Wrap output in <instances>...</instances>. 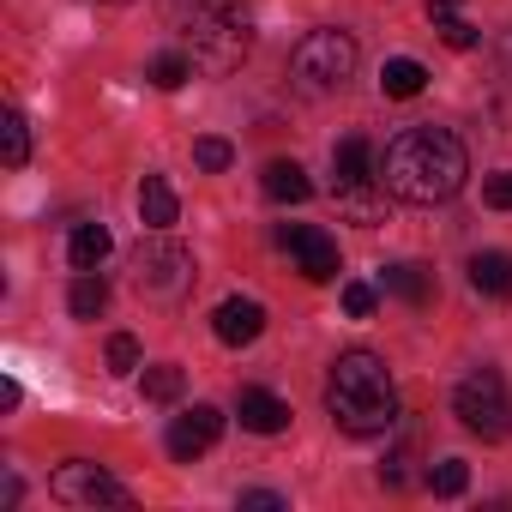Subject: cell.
I'll use <instances>...</instances> for the list:
<instances>
[{
  "label": "cell",
  "instance_id": "obj_18",
  "mask_svg": "<svg viewBox=\"0 0 512 512\" xmlns=\"http://www.w3.org/2000/svg\"><path fill=\"white\" fill-rule=\"evenodd\" d=\"M386 290L404 296L410 308H428V302H434V278H428L422 266H410V260H404V266H386Z\"/></svg>",
  "mask_w": 512,
  "mask_h": 512
},
{
  "label": "cell",
  "instance_id": "obj_9",
  "mask_svg": "<svg viewBox=\"0 0 512 512\" xmlns=\"http://www.w3.org/2000/svg\"><path fill=\"white\" fill-rule=\"evenodd\" d=\"M217 434H223V410L193 404L187 416H175V422H169V452H175L181 464H193V458H205V452L217 446Z\"/></svg>",
  "mask_w": 512,
  "mask_h": 512
},
{
  "label": "cell",
  "instance_id": "obj_25",
  "mask_svg": "<svg viewBox=\"0 0 512 512\" xmlns=\"http://www.w3.org/2000/svg\"><path fill=\"white\" fill-rule=\"evenodd\" d=\"M193 163L211 169V175H223V169L235 163V151H229V139H199V145H193Z\"/></svg>",
  "mask_w": 512,
  "mask_h": 512
},
{
  "label": "cell",
  "instance_id": "obj_33",
  "mask_svg": "<svg viewBox=\"0 0 512 512\" xmlns=\"http://www.w3.org/2000/svg\"><path fill=\"white\" fill-rule=\"evenodd\" d=\"M109 7H127V0H109Z\"/></svg>",
  "mask_w": 512,
  "mask_h": 512
},
{
  "label": "cell",
  "instance_id": "obj_12",
  "mask_svg": "<svg viewBox=\"0 0 512 512\" xmlns=\"http://www.w3.org/2000/svg\"><path fill=\"white\" fill-rule=\"evenodd\" d=\"M332 181H338V193H356V187L374 181V145L362 133H350V139L332 145Z\"/></svg>",
  "mask_w": 512,
  "mask_h": 512
},
{
  "label": "cell",
  "instance_id": "obj_24",
  "mask_svg": "<svg viewBox=\"0 0 512 512\" xmlns=\"http://www.w3.org/2000/svg\"><path fill=\"white\" fill-rule=\"evenodd\" d=\"M187 79H193V55H175V49H169V55L151 61V85H157V91H181Z\"/></svg>",
  "mask_w": 512,
  "mask_h": 512
},
{
  "label": "cell",
  "instance_id": "obj_19",
  "mask_svg": "<svg viewBox=\"0 0 512 512\" xmlns=\"http://www.w3.org/2000/svg\"><path fill=\"white\" fill-rule=\"evenodd\" d=\"M0 157H7V169H25L31 163V121L19 109L0 115Z\"/></svg>",
  "mask_w": 512,
  "mask_h": 512
},
{
  "label": "cell",
  "instance_id": "obj_4",
  "mask_svg": "<svg viewBox=\"0 0 512 512\" xmlns=\"http://www.w3.org/2000/svg\"><path fill=\"white\" fill-rule=\"evenodd\" d=\"M356 37L350 31H308L302 43H296V55H290V73H296V85L308 91V97H332V91H344V79L356 73Z\"/></svg>",
  "mask_w": 512,
  "mask_h": 512
},
{
  "label": "cell",
  "instance_id": "obj_31",
  "mask_svg": "<svg viewBox=\"0 0 512 512\" xmlns=\"http://www.w3.org/2000/svg\"><path fill=\"white\" fill-rule=\"evenodd\" d=\"M428 19H434V25H446V19H458V0H428Z\"/></svg>",
  "mask_w": 512,
  "mask_h": 512
},
{
  "label": "cell",
  "instance_id": "obj_2",
  "mask_svg": "<svg viewBox=\"0 0 512 512\" xmlns=\"http://www.w3.org/2000/svg\"><path fill=\"white\" fill-rule=\"evenodd\" d=\"M326 416L356 434V440H374L398 422V386H392V368L374 356V350H344L326 374Z\"/></svg>",
  "mask_w": 512,
  "mask_h": 512
},
{
  "label": "cell",
  "instance_id": "obj_22",
  "mask_svg": "<svg viewBox=\"0 0 512 512\" xmlns=\"http://www.w3.org/2000/svg\"><path fill=\"white\" fill-rule=\"evenodd\" d=\"M428 488H434L440 500H458V494L470 488V464H464V458H440V464L428 470Z\"/></svg>",
  "mask_w": 512,
  "mask_h": 512
},
{
  "label": "cell",
  "instance_id": "obj_1",
  "mask_svg": "<svg viewBox=\"0 0 512 512\" xmlns=\"http://www.w3.org/2000/svg\"><path fill=\"white\" fill-rule=\"evenodd\" d=\"M464 175H470V157H464L458 133H446V127H404L398 139H386V151L374 163V181L404 205H440L464 187Z\"/></svg>",
  "mask_w": 512,
  "mask_h": 512
},
{
  "label": "cell",
  "instance_id": "obj_21",
  "mask_svg": "<svg viewBox=\"0 0 512 512\" xmlns=\"http://www.w3.org/2000/svg\"><path fill=\"white\" fill-rule=\"evenodd\" d=\"M187 392V374L175 368V362H157V368H145V398L151 404H175Z\"/></svg>",
  "mask_w": 512,
  "mask_h": 512
},
{
  "label": "cell",
  "instance_id": "obj_14",
  "mask_svg": "<svg viewBox=\"0 0 512 512\" xmlns=\"http://www.w3.org/2000/svg\"><path fill=\"white\" fill-rule=\"evenodd\" d=\"M470 284H476V296L512 302V253H476V260H470Z\"/></svg>",
  "mask_w": 512,
  "mask_h": 512
},
{
  "label": "cell",
  "instance_id": "obj_5",
  "mask_svg": "<svg viewBox=\"0 0 512 512\" xmlns=\"http://www.w3.org/2000/svg\"><path fill=\"white\" fill-rule=\"evenodd\" d=\"M181 37H187V55L199 73H235L253 49V19H247V7H235V13H211V19L181 25Z\"/></svg>",
  "mask_w": 512,
  "mask_h": 512
},
{
  "label": "cell",
  "instance_id": "obj_3",
  "mask_svg": "<svg viewBox=\"0 0 512 512\" xmlns=\"http://www.w3.org/2000/svg\"><path fill=\"white\" fill-rule=\"evenodd\" d=\"M133 284L145 302L181 308L193 296V253L181 241H169V229H151V241H139V253H133Z\"/></svg>",
  "mask_w": 512,
  "mask_h": 512
},
{
  "label": "cell",
  "instance_id": "obj_7",
  "mask_svg": "<svg viewBox=\"0 0 512 512\" xmlns=\"http://www.w3.org/2000/svg\"><path fill=\"white\" fill-rule=\"evenodd\" d=\"M49 494L61 506H79V512H97V506H133V494L91 458H67L55 476H49Z\"/></svg>",
  "mask_w": 512,
  "mask_h": 512
},
{
  "label": "cell",
  "instance_id": "obj_26",
  "mask_svg": "<svg viewBox=\"0 0 512 512\" xmlns=\"http://www.w3.org/2000/svg\"><path fill=\"white\" fill-rule=\"evenodd\" d=\"M133 368H139V338L115 332L109 338V374H133Z\"/></svg>",
  "mask_w": 512,
  "mask_h": 512
},
{
  "label": "cell",
  "instance_id": "obj_32",
  "mask_svg": "<svg viewBox=\"0 0 512 512\" xmlns=\"http://www.w3.org/2000/svg\"><path fill=\"white\" fill-rule=\"evenodd\" d=\"M19 398H25V392H19V380H0V404H7V410H19Z\"/></svg>",
  "mask_w": 512,
  "mask_h": 512
},
{
  "label": "cell",
  "instance_id": "obj_10",
  "mask_svg": "<svg viewBox=\"0 0 512 512\" xmlns=\"http://www.w3.org/2000/svg\"><path fill=\"white\" fill-rule=\"evenodd\" d=\"M211 332H217V344L241 350V344H253V338L266 332V308H260V302H247V296H229V302H217Z\"/></svg>",
  "mask_w": 512,
  "mask_h": 512
},
{
  "label": "cell",
  "instance_id": "obj_30",
  "mask_svg": "<svg viewBox=\"0 0 512 512\" xmlns=\"http://www.w3.org/2000/svg\"><path fill=\"white\" fill-rule=\"evenodd\" d=\"M241 506H247V512H284V494H272V488H247Z\"/></svg>",
  "mask_w": 512,
  "mask_h": 512
},
{
  "label": "cell",
  "instance_id": "obj_16",
  "mask_svg": "<svg viewBox=\"0 0 512 512\" xmlns=\"http://www.w3.org/2000/svg\"><path fill=\"white\" fill-rule=\"evenodd\" d=\"M422 85H428V67L410 61V55H398V61L380 67V91L386 97H422Z\"/></svg>",
  "mask_w": 512,
  "mask_h": 512
},
{
  "label": "cell",
  "instance_id": "obj_28",
  "mask_svg": "<svg viewBox=\"0 0 512 512\" xmlns=\"http://www.w3.org/2000/svg\"><path fill=\"white\" fill-rule=\"evenodd\" d=\"M434 31H440L452 49H476V43H482V31H476V25H464V19H446V25H434Z\"/></svg>",
  "mask_w": 512,
  "mask_h": 512
},
{
  "label": "cell",
  "instance_id": "obj_27",
  "mask_svg": "<svg viewBox=\"0 0 512 512\" xmlns=\"http://www.w3.org/2000/svg\"><path fill=\"white\" fill-rule=\"evenodd\" d=\"M344 314L350 320H368L374 314V284H344Z\"/></svg>",
  "mask_w": 512,
  "mask_h": 512
},
{
  "label": "cell",
  "instance_id": "obj_17",
  "mask_svg": "<svg viewBox=\"0 0 512 512\" xmlns=\"http://www.w3.org/2000/svg\"><path fill=\"white\" fill-rule=\"evenodd\" d=\"M266 193H272V199H284V205H302V199L314 193V181L302 175V163H290V157H278V163L266 169Z\"/></svg>",
  "mask_w": 512,
  "mask_h": 512
},
{
  "label": "cell",
  "instance_id": "obj_6",
  "mask_svg": "<svg viewBox=\"0 0 512 512\" xmlns=\"http://www.w3.org/2000/svg\"><path fill=\"white\" fill-rule=\"evenodd\" d=\"M452 416H458L470 434H482V440H500V434L512 428L506 380H500L494 368H470V374L458 380V392H452Z\"/></svg>",
  "mask_w": 512,
  "mask_h": 512
},
{
  "label": "cell",
  "instance_id": "obj_13",
  "mask_svg": "<svg viewBox=\"0 0 512 512\" xmlns=\"http://www.w3.org/2000/svg\"><path fill=\"white\" fill-rule=\"evenodd\" d=\"M139 217H145V229H175L181 205H175V187L163 175H145L139 181Z\"/></svg>",
  "mask_w": 512,
  "mask_h": 512
},
{
  "label": "cell",
  "instance_id": "obj_20",
  "mask_svg": "<svg viewBox=\"0 0 512 512\" xmlns=\"http://www.w3.org/2000/svg\"><path fill=\"white\" fill-rule=\"evenodd\" d=\"M67 308H73V320H97V314L109 308V284H103L97 272H79V284H73Z\"/></svg>",
  "mask_w": 512,
  "mask_h": 512
},
{
  "label": "cell",
  "instance_id": "obj_8",
  "mask_svg": "<svg viewBox=\"0 0 512 512\" xmlns=\"http://www.w3.org/2000/svg\"><path fill=\"white\" fill-rule=\"evenodd\" d=\"M278 241L296 253L302 278H314V284H332V278H338V241H332L326 229H314V223H290Z\"/></svg>",
  "mask_w": 512,
  "mask_h": 512
},
{
  "label": "cell",
  "instance_id": "obj_15",
  "mask_svg": "<svg viewBox=\"0 0 512 512\" xmlns=\"http://www.w3.org/2000/svg\"><path fill=\"white\" fill-rule=\"evenodd\" d=\"M109 247H115V235H109L103 223H79L73 241H67V260H73L79 272H97V266L109 260Z\"/></svg>",
  "mask_w": 512,
  "mask_h": 512
},
{
  "label": "cell",
  "instance_id": "obj_11",
  "mask_svg": "<svg viewBox=\"0 0 512 512\" xmlns=\"http://www.w3.org/2000/svg\"><path fill=\"white\" fill-rule=\"evenodd\" d=\"M235 416H241L247 434H284L290 428V404L278 392H266V386H247L241 404H235Z\"/></svg>",
  "mask_w": 512,
  "mask_h": 512
},
{
  "label": "cell",
  "instance_id": "obj_29",
  "mask_svg": "<svg viewBox=\"0 0 512 512\" xmlns=\"http://www.w3.org/2000/svg\"><path fill=\"white\" fill-rule=\"evenodd\" d=\"M482 199H488L494 211H512V169H506V175H488V181H482Z\"/></svg>",
  "mask_w": 512,
  "mask_h": 512
},
{
  "label": "cell",
  "instance_id": "obj_23",
  "mask_svg": "<svg viewBox=\"0 0 512 512\" xmlns=\"http://www.w3.org/2000/svg\"><path fill=\"white\" fill-rule=\"evenodd\" d=\"M163 7H169V19H175V31H181V25L211 19V13H235V7H247V0H163Z\"/></svg>",
  "mask_w": 512,
  "mask_h": 512
}]
</instances>
